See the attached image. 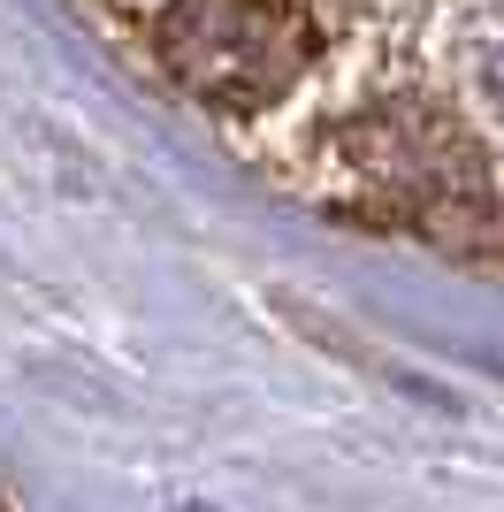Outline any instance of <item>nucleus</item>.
<instances>
[{
	"instance_id": "1",
	"label": "nucleus",
	"mask_w": 504,
	"mask_h": 512,
	"mask_svg": "<svg viewBox=\"0 0 504 512\" xmlns=\"http://www.w3.org/2000/svg\"><path fill=\"white\" fill-rule=\"evenodd\" d=\"M314 54V23L291 0H176L161 16V62L214 107L283 100Z\"/></svg>"
},
{
	"instance_id": "2",
	"label": "nucleus",
	"mask_w": 504,
	"mask_h": 512,
	"mask_svg": "<svg viewBox=\"0 0 504 512\" xmlns=\"http://www.w3.org/2000/svg\"><path fill=\"white\" fill-rule=\"evenodd\" d=\"M482 85H489V100H497V115H504V39L489 46V69H482Z\"/></svg>"
}]
</instances>
